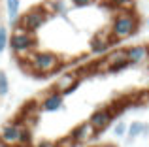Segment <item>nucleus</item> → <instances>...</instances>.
I'll list each match as a JSON object with an SVG mask.
<instances>
[{
    "label": "nucleus",
    "mask_w": 149,
    "mask_h": 147,
    "mask_svg": "<svg viewBox=\"0 0 149 147\" xmlns=\"http://www.w3.org/2000/svg\"><path fill=\"white\" fill-rule=\"evenodd\" d=\"M76 79H77L76 74H62L61 79H57V85H55V89H57L58 92H64L66 89H68V87H70V85H72Z\"/></svg>",
    "instance_id": "obj_11"
},
{
    "label": "nucleus",
    "mask_w": 149,
    "mask_h": 147,
    "mask_svg": "<svg viewBox=\"0 0 149 147\" xmlns=\"http://www.w3.org/2000/svg\"><path fill=\"white\" fill-rule=\"evenodd\" d=\"M45 23V15H44V10H30L26 13H23L21 17H17V23L15 25L19 28L26 30V32H36L38 28H42V25Z\"/></svg>",
    "instance_id": "obj_4"
},
{
    "label": "nucleus",
    "mask_w": 149,
    "mask_h": 147,
    "mask_svg": "<svg viewBox=\"0 0 149 147\" xmlns=\"http://www.w3.org/2000/svg\"><path fill=\"white\" fill-rule=\"evenodd\" d=\"M113 132H115V136H123V134L127 132V125H125L123 121H119L115 125V130H113Z\"/></svg>",
    "instance_id": "obj_20"
},
{
    "label": "nucleus",
    "mask_w": 149,
    "mask_h": 147,
    "mask_svg": "<svg viewBox=\"0 0 149 147\" xmlns=\"http://www.w3.org/2000/svg\"><path fill=\"white\" fill-rule=\"evenodd\" d=\"M109 4L117 10H132L134 8V0H109Z\"/></svg>",
    "instance_id": "obj_14"
},
{
    "label": "nucleus",
    "mask_w": 149,
    "mask_h": 147,
    "mask_svg": "<svg viewBox=\"0 0 149 147\" xmlns=\"http://www.w3.org/2000/svg\"><path fill=\"white\" fill-rule=\"evenodd\" d=\"M147 25H149V19H147Z\"/></svg>",
    "instance_id": "obj_25"
},
{
    "label": "nucleus",
    "mask_w": 149,
    "mask_h": 147,
    "mask_svg": "<svg viewBox=\"0 0 149 147\" xmlns=\"http://www.w3.org/2000/svg\"><path fill=\"white\" fill-rule=\"evenodd\" d=\"M100 147H117V145H111V144H106V145H100Z\"/></svg>",
    "instance_id": "obj_24"
},
{
    "label": "nucleus",
    "mask_w": 149,
    "mask_h": 147,
    "mask_svg": "<svg viewBox=\"0 0 149 147\" xmlns=\"http://www.w3.org/2000/svg\"><path fill=\"white\" fill-rule=\"evenodd\" d=\"M6 8H8V17H10L11 25H15V23H17V17H19L21 0H6Z\"/></svg>",
    "instance_id": "obj_10"
},
{
    "label": "nucleus",
    "mask_w": 149,
    "mask_h": 147,
    "mask_svg": "<svg viewBox=\"0 0 149 147\" xmlns=\"http://www.w3.org/2000/svg\"><path fill=\"white\" fill-rule=\"evenodd\" d=\"M29 62H30V68L36 74H49V72H55V68L58 66V57L53 55V53L42 51V53L29 55Z\"/></svg>",
    "instance_id": "obj_3"
},
{
    "label": "nucleus",
    "mask_w": 149,
    "mask_h": 147,
    "mask_svg": "<svg viewBox=\"0 0 149 147\" xmlns=\"http://www.w3.org/2000/svg\"><path fill=\"white\" fill-rule=\"evenodd\" d=\"M138 28V17L132 13L130 10H121L119 15L113 17L111 23V36L113 40H125V38L132 36Z\"/></svg>",
    "instance_id": "obj_1"
},
{
    "label": "nucleus",
    "mask_w": 149,
    "mask_h": 147,
    "mask_svg": "<svg viewBox=\"0 0 149 147\" xmlns=\"http://www.w3.org/2000/svg\"><path fill=\"white\" fill-rule=\"evenodd\" d=\"M8 91H10V81H8V76L4 72H0V96H6Z\"/></svg>",
    "instance_id": "obj_17"
},
{
    "label": "nucleus",
    "mask_w": 149,
    "mask_h": 147,
    "mask_svg": "<svg viewBox=\"0 0 149 147\" xmlns=\"http://www.w3.org/2000/svg\"><path fill=\"white\" fill-rule=\"evenodd\" d=\"M147 132H149V126L143 125V123H132V125L128 126V136H130V140L132 138H138L140 134H147Z\"/></svg>",
    "instance_id": "obj_13"
},
{
    "label": "nucleus",
    "mask_w": 149,
    "mask_h": 147,
    "mask_svg": "<svg viewBox=\"0 0 149 147\" xmlns=\"http://www.w3.org/2000/svg\"><path fill=\"white\" fill-rule=\"evenodd\" d=\"M95 0H72V4L74 6H79V8H83V6H89V4H93Z\"/></svg>",
    "instance_id": "obj_21"
},
{
    "label": "nucleus",
    "mask_w": 149,
    "mask_h": 147,
    "mask_svg": "<svg viewBox=\"0 0 149 147\" xmlns=\"http://www.w3.org/2000/svg\"><path fill=\"white\" fill-rule=\"evenodd\" d=\"M64 104V94L58 91H53L51 94H47L42 100V110L44 111H58Z\"/></svg>",
    "instance_id": "obj_7"
},
{
    "label": "nucleus",
    "mask_w": 149,
    "mask_h": 147,
    "mask_svg": "<svg viewBox=\"0 0 149 147\" xmlns=\"http://www.w3.org/2000/svg\"><path fill=\"white\" fill-rule=\"evenodd\" d=\"M125 51H127L128 64H140L142 60H146L147 55H149V49L146 47V45H132V47L125 49Z\"/></svg>",
    "instance_id": "obj_9"
},
{
    "label": "nucleus",
    "mask_w": 149,
    "mask_h": 147,
    "mask_svg": "<svg viewBox=\"0 0 149 147\" xmlns=\"http://www.w3.org/2000/svg\"><path fill=\"white\" fill-rule=\"evenodd\" d=\"M19 132H21V126H19L17 123H10V125H6L2 128V132H0V140L6 141V144H10V145H17Z\"/></svg>",
    "instance_id": "obj_8"
},
{
    "label": "nucleus",
    "mask_w": 149,
    "mask_h": 147,
    "mask_svg": "<svg viewBox=\"0 0 149 147\" xmlns=\"http://www.w3.org/2000/svg\"><path fill=\"white\" fill-rule=\"evenodd\" d=\"M36 147H57V145H55L53 141H47V140H42V141H40V144H38Z\"/></svg>",
    "instance_id": "obj_22"
},
{
    "label": "nucleus",
    "mask_w": 149,
    "mask_h": 147,
    "mask_svg": "<svg viewBox=\"0 0 149 147\" xmlns=\"http://www.w3.org/2000/svg\"><path fill=\"white\" fill-rule=\"evenodd\" d=\"M0 147H15V145H10V144H6V141L0 140Z\"/></svg>",
    "instance_id": "obj_23"
},
{
    "label": "nucleus",
    "mask_w": 149,
    "mask_h": 147,
    "mask_svg": "<svg viewBox=\"0 0 149 147\" xmlns=\"http://www.w3.org/2000/svg\"><path fill=\"white\" fill-rule=\"evenodd\" d=\"M125 59H127V51H125V49H119V51L111 53V55L108 57V62L111 64V62H117V60H125Z\"/></svg>",
    "instance_id": "obj_19"
},
{
    "label": "nucleus",
    "mask_w": 149,
    "mask_h": 147,
    "mask_svg": "<svg viewBox=\"0 0 149 147\" xmlns=\"http://www.w3.org/2000/svg\"><path fill=\"white\" fill-rule=\"evenodd\" d=\"M111 121H113V113L109 111V107H100V110H96L95 113L91 115V119H89V123L93 125V128H95L96 132L106 130L111 125Z\"/></svg>",
    "instance_id": "obj_5"
},
{
    "label": "nucleus",
    "mask_w": 149,
    "mask_h": 147,
    "mask_svg": "<svg viewBox=\"0 0 149 147\" xmlns=\"http://www.w3.org/2000/svg\"><path fill=\"white\" fill-rule=\"evenodd\" d=\"M127 66H128V60L125 59V60H117V62H111V64H109V68H108V70L111 72V74H115V72H121V70H125Z\"/></svg>",
    "instance_id": "obj_18"
},
{
    "label": "nucleus",
    "mask_w": 149,
    "mask_h": 147,
    "mask_svg": "<svg viewBox=\"0 0 149 147\" xmlns=\"http://www.w3.org/2000/svg\"><path fill=\"white\" fill-rule=\"evenodd\" d=\"M30 140H32V134H30L29 128H21V132H19V141L17 145H29Z\"/></svg>",
    "instance_id": "obj_16"
},
{
    "label": "nucleus",
    "mask_w": 149,
    "mask_h": 147,
    "mask_svg": "<svg viewBox=\"0 0 149 147\" xmlns=\"http://www.w3.org/2000/svg\"><path fill=\"white\" fill-rule=\"evenodd\" d=\"M96 130L93 128L91 123H81L79 126H76V128L72 130V141H76V144H85V141H91L93 138H96Z\"/></svg>",
    "instance_id": "obj_6"
},
{
    "label": "nucleus",
    "mask_w": 149,
    "mask_h": 147,
    "mask_svg": "<svg viewBox=\"0 0 149 147\" xmlns=\"http://www.w3.org/2000/svg\"><path fill=\"white\" fill-rule=\"evenodd\" d=\"M111 42L113 40H102V38H96V40H93V45H91V49H93V53H96V55H102V53H106L108 51V47L111 45Z\"/></svg>",
    "instance_id": "obj_12"
},
{
    "label": "nucleus",
    "mask_w": 149,
    "mask_h": 147,
    "mask_svg": "<svg viewBox=\"0 0 149 147\" xmlns=\"http://www.w3.org/2000/svg\"><path fill=\"white\" fill-rule=\"evenodd\" d=\"M8 38H10V34H8V28L0 25V55H2V53L6 51V47H8Z\"/></svg>",
    "instance_id": "obj_15"
},
{
    "label": "nucleus",
    "mask_w": 149,
    "mask_h": 147,
    "mask_svg": "<svg viewBox=\"0 0 149 147\" xmlns=\"http://www.w3.org/2000/svg\"><path fill=\"white\" fill-rule=\"evenodd\" d=\"M8 45L11 47V51L15 53L17 57H29L30 51L36 45V38H34L32 32H26L23 28H15V32L11 34V38H8Z\"/></svg>",
    "instance_id": "obj_2"
}]
</instances>
